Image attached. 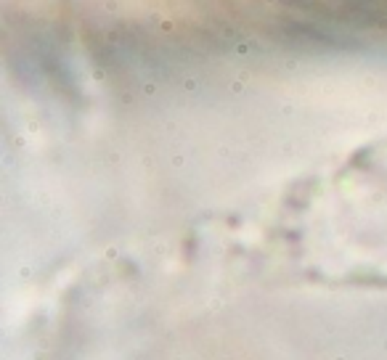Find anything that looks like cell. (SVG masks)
Segmentation results:
<instances>
[{"label":"cell","mask_w":387,"mask_h":360,"mask_svg":"<svg viewBox=\"0 0 387 360\" xmlns=\"http://www.w3.org/2000/svg\"><path fill=\"white\" fill-rule=\"evenodd\" d=\"M326 207H342V220H364L345 231L348 271L387 273V151L369 165H351L326 191Z\"/></svg>","instance_id":"obj_1"}]
</instances>
